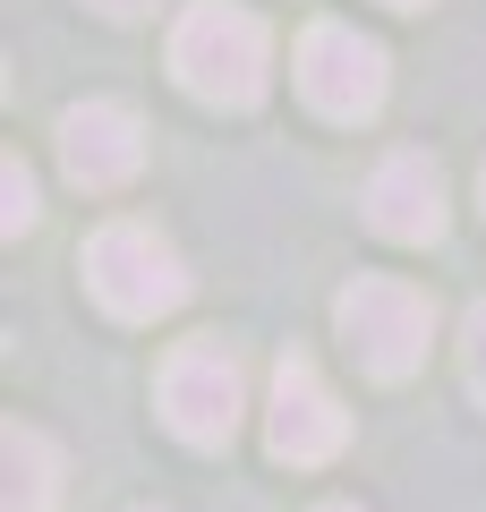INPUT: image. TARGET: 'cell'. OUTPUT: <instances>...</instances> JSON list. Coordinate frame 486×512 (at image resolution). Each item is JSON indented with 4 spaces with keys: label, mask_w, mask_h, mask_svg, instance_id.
<instances>
[{
    "label": "cell",
    "mask_w": 486,
    "mask_h": 512,
    "mask_svg": "<svg viewBox=\"0 0 486 512\" xmlns=\"http://www.w3.org/2000/svg\"><path fill=\"white\" fill-rule=\"evenodd\" d=\"M171 77L214 111H256L273 86V35L239 0H197L171 26Z\"/></svg>",
    "instance_id": "cell-1"
},
{
    "label": "cell",
    "mask_w": 486,
    "mask_h": 512,
    "mask_svg": "<svg viewBox=\"0 0 486 512\" xmlns=\"http://www.w3.org/2000/svg\"><path fill=\"white\" fill-rule=\"evenodd\" d=\"M333 333H342V350L359 359V376L401 384V376L427 367L435 299L418 291V282H401V274H359V282H342V299H333Z\"/></svg>",
    "instance_id": "cell-2"
},
{
    "label": "cell",
    "mask_w": 486,
    "mask_h": 512,
    "mask_svg": "<svg viewBox=\"0 0 486 512\" xmlns=\"http://www.w3.org/2000/svg\"><path fill=\"white\" fill-rule=\"evenodd\" d=\"M86 291L120 325H154V316H171L188 299V265L154 222H103L86 239Z\"/></svg>",
    "instance_id": "cell-3"
},
{
    "label": "cell",
    "mask_w": 486,
    "mask_h": 512,
    "mask_svg": "<svg viewBox=\"0 0 486 512\" xmlns=\"http://www.w3.org/2000/svg\"><path fill=\"white\" fill-rule=\"evenodd\" d=\"M162 427L180 444H197V453H222L239 427V410H248V376H239V359L214 342V333H197V342H180L171 359H162Z\"/></svg>",
    "instance_id": "cell-4"
},
{
    "label": "cell",
    "mask_w": 486,
    "mask_h": 512,
    "mask_svg": "<svg viewBox=\"0 0 486 512\" xmlns=\"http://www.w3.org/2000/svg\"><path fill=\"white\" fill-rule=\"evenodd\" d=\"M299 94L324 120H376L384 94H393V60H384L376 35H359L342 18H316L299 35Z\"/></svg>",
    "instance_id": "cell-5"
},
{
    "label": "cell",
    "mask_w": 486,
    "mask_h": 512,
    "mask_svg": "<svg viewBox=\"0 0 486 512\" xmlns=\"http://www.w3.org/2000/svg\"><path fill=\"white\" fill-rule=\"evenodd\" d=\"M265 444H273V461H290V470H324V461L350 444V410H342V393L324 384V367L307 359V350H290V359L273 367Z\"/></svg>",
    "instance_id": "cell-6"
},
{
    "label": "cell",
    "mask_w": 486,
    "mask_h": 512,
    "mask_svg": "<svg viewBox=\"0 0 486 512\" xmlns=\"http://www.w3.org/2000/svg\"><path fill=\"white\" fill-rule=\"evenodd\" d=\"M145 163V120L120 103V94H94V103H69L60 111V171H69L86 197H111L128 188Z\"/></svg>",
    "instance_id": "cell-7"
},
{
    "label": "cell",
    "mask_w": 486,
    "mask_h": 512,
    "mask_svg": "<svg viewBox=\"0 0 486 512\" xmlns=\"http://www.w3.org/2000/svg\"><path fill=\"white\" fill-rule=\"evenodd\" d=\"M367 222H376L384 239H401V248L444 239V171H435V154H418V146L384 154L376 180H367Z\"/></svg>",
    "instance_id": "cell-8"
},
{
    "label": "cell",
    "mask_w": 486,
    "mask_h": 512,
    "mask_svg": "<svg viewBox=\"0 0 486 512\" xmlns=\"http://www.w3.org/2000/svg\"><path fill=\"white\" fill-rule=\"evenodd\" d=\"M0 470H9L0 512H60V444L43 427H26V419L0 427Z\"/></svg>",
    "instance_id": "cell-9"
},
{
    "label": "cell",
    "mask_w": 486,
    "mask_h": 512,
    "mask_svg": "<svg viewBox=\"0 0 486 512\" xmlns=\"http://www.w3.org/2000/svg\"><path fill=\"white\" fill-rule=\"evenodd\" d=\"M0 197H9V205H0V231H9V239H18V231H35L43 197H35V171H26L18 154H9V163H0Z\"/></svg>",
    "instance_id": "cell-10"
},
{
    "label": "cell",
    "mask_w": 486,
    "mask_h": 512,
    "mask_svg": "<svg viewBox=\"0 0 486 512\" xmlns=\"http://www.w3.org/2000/svg\"><path fill=\"white\" fill-rule=\"evenodd\" d=\"M461 376H469V393L486 402V299L461 316Z\"/></svg>",
    "instance_id": "cell-11"
},
{
    "label": "cell",
    "mask_w": 486,
    "mask_h": 512,
    "mask_svg": "<svg viewBox=\"0 0 486 512\" xmlns=\"http://www.w3.org/2000/svg\"><path fill=\"white\" fill-rule=\"evenodd\" d=\"M86 9H103V18H145L154 0H86Z\"/></svg>",
    "instance_id": "cell-12"
},
{
    "label": "cell",
    "mask_w": 486,
    "mask_h": 512,
    "mask_svg": "<svg viewBox=\"0 0 486 512\" xmlns=\"http://www.w3.org/2000/svg\"><path fill=\"white\" fill-rule=\"evenodd\" d=\"M316 512H367V504H316Z\"/></svg>",
    "instance_id": "cell-13"
},
{
    "label": "cell",
    "mask_w": 486,
    "mask_h": 512,
    "mask_svg": "<svg viewBox=\"0 0 486 512\" xmlns=\"http://www.w3.org/2000/svg\"><path fill=\"white\" fill-rule=\"evenodd\" d=\"M384 9H427V0H384Z\"/></svg>",
    "instance_id": "cell-14"
},
{
    "label": "cell",
    "mask_w": 486,
    "mask_h": 512,
    "mask_svg": "<svg viewBox=\"0 0 486 512\" xmlns=\"http://www.w3.org/2000/svg\"><path fill=\"white\" fill-rule=\"evenodd\" d=\"M478 214H486V171H478Z\"/></svg>",
    "instance_id": "cell-15"
}]
</instances>
